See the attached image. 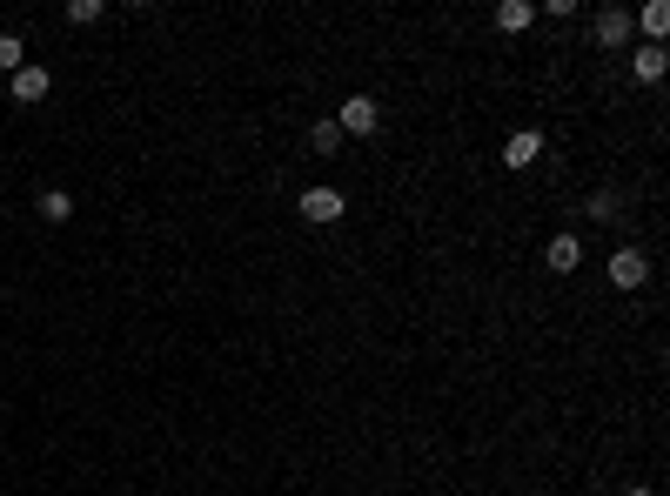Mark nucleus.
<instances>
[{"instance_id": "f257e3e1", "label": "nucleus", "mask_w": 670, "mask_h": 496, "mask_svg": "<svg viewBox=\"0 0 670 496\" xmlns=\"http://www.w3.org/2000/svg\"><path fill=\"white\" fill-rule=\"evenodd\" d=\"M376 121H382V108L369 101V94H349L342 114H335V128H342V135H376Z\"/></svg>"}, {"instance_id": "f03ea898", "label": "nucleus", "mask_w": 670, "mask_h": 496, "mask_svg": "<svg viewBox=\"0 0 670 496\" xmlns=\"http://www.w3.org/2000/svg\"><path fill=\"white\" fill-rule=\"evenodd\" d=\"M342 188H309V195H302V215H309L315 228H329V222H342Z\"/></svg>"}, {"instance_id": "7ed1b4c3", "label": "nucleus", "mask_w": 670, "mask_h": 496, "mask_svg": "<svg viewBox=\"0 0 670 496\" xmlns=\"http://www.w3.org/2000/svg\"><path fill=\"white\" fill-rule=\"evenodd\" d=\"M610 282H617V289H644V282H650V262L637 255V248H617V255H610Z\"/></svg>"}, {"instance_id": "20e7f679", "label": "nucleus", "mask_w": 670, "mask_h": 496, "mask_svg": "<svg viewBox=\"0 0 670 496\" xmlns=\"http://www.w3.org/2000/svg\"><path fill=\"white\" fill-rule=\"evenodd\" d=\"M630 74H637V81H664V74H670L664 41H644V47H637V54H630Z\"/></svg>"}, {"instance_id": "39448f33", "label": "nucleus", "mask_w": 670, "mask_h": 496, "mask_svg": "<svg viewBox=\"0 0 670 496\" xmlns=\"http://www.w3.org/2000/svg\"><path fill=\"white\" fill-rule=\"evenodd\" d=\"M536 155H543V135H536V128H516V135L503 141V168H530Z\"/></svg>"}, {"instance_id": "423d86ee", "label": "nucleus", "mask_w": 670, "mask_h": 496, "mask_svg": "<svg viewBox=\"0 0 670 496\" xmlns=\"http://www.w3.org/2000/svg\"><path fill=\"white\" fill-rule=\"evenodd\" d=\"M630 41V7H603L597 14V47H624Z\"/></svg>"}, {"instance_id": "0eeeda50", "label": "nucleus", "mask_w": 670, "mask_h": 496, "mask_svg": "<svg viewBox=\"0 0 670 496\" xmlns=\"http://www.w3.org/2000/svg\"><path fill=\"white\" fill-rule=\"evenodd\" d=\"M543 262H550V269H557V275L583 269V242H577V235H557V242L543 248Z\"/></svg>"}, {"instance_id": "6e6552de", "label": "nucleus", "mask_w": 670, "mask_h": 496, "mask_svg": "<svg viewBox=\"0 0 670 496\" xmlns=\"http://www.w3.org/2000/svg\"><path fill=\"white\" fill-rule=\"evenodd\" d=\"M47 88H54V74L34 68V61H27V68L14 74V101H47Z\"/></svg>"}, {"instance_id": "1a4fd4ad", "label": "nucleus", "mask_w": 670, "mask_h": 496, "mask_svg": "<svg viewBox=\"0 0 670 496\" xmlns=\"http://www.w3.org/2000/svg\"><path fill=\"white\" fill-rule=\"evenodd\" d=\"M530 21H536V7H530V0H503V7H496V27H503V34H523Z\"/></svg>"}, {"instance_id": "9d476101", "label": "nucleus", "mask_w": 670, "mask_h": 496, "mask_svg": "<svg viewBox=\"0 0 670 496\" xmlns=\"http://www.w3.org/2000/svg\"><path fill=\"white\" fill-rule=\"evenodd\" d=\"M67 215H74V195H67V188H47L41 195V222H67Z\"/></svg>"}, {"instance_id": "9b49d317", "label": "nucleus", "mask_w": 670, "mask_h": 496, "mask_svg": "<svg viewBox=\"0 0 670 496\" xmlns=\"http://www.w3.org/2000/svg\"><path fill=\"white\" fill-rule=\"evenodd\" d=\"M583 215H590V222H617V188H597V195L583 202Z\"/></svg>"}, {"instance_id": "f8f14e48", "label": "nucleus", "mask_w": 670, "mask_h": 496, "mask_svg": "<svg viewBox=\"0 0 670 496\" xmlns=\"http://www.w3.org/2000/svg\"><path fill=\"white\" fill-rule=\"evenodd\" d=\"M309 148H315V155H335V148H342V128H335V121H315V128H309Z\"/></svg>"}, {"instance_id": "ddd939ff", "label": "nucleus", "mask_w": 670, "mask_h": 496, "mask_svg": "<svg viewBox=\"0 0 670 496\" xmlns=\"http://www.w3.org/2000/svg\"><path fill=\"white\" fill-rule=\"evenodd\" d=\"M0 68H7V74H21V68H27V47H21V34H0Z\"/></svg>"}, {"instance_id": "4468645a", "label": "nucleus", "mask_w": 670, "mask_h": 496, "mask_svg": "<svg viewBox=\"0 0 670 496\" xmlns=\"http://www.w3.org/2000/svg\"><path fill=\"white\" fill-rule=\"evenodd\" d=\"M637 21H644V34L657 41V34H670V7H664V0H650V7L637 14Z\"/></svg>"}, {"instance_id": "2eb2a0df", "label": "nucleus", "mask_w": 670, "mask_h": 496, "mask_svg": "<svg viewBox=\"0 0 670 496\" xmlns=\"http://www.w3.org/2000/svg\"><path fill=\"white\" fill-rule=\"evenodd\" d=\"M101 14H108V0H67V21H74V27L101 21Z\"/></svg>"}]
</instances>
